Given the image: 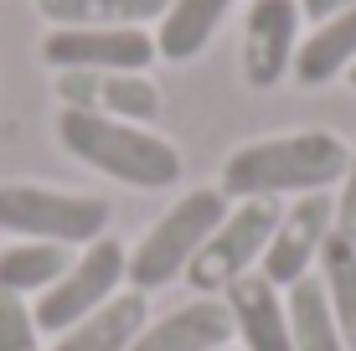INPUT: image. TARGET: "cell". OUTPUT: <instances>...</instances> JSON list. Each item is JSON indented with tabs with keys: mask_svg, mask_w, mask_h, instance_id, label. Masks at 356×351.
<instances>
[{
	"mask_svg": "<svg viewBox=\"0 0 356 351\" xmlns=\"http://www.w3.org/2000/svg\"><path fill=\"white\" fill-rule=\"evenodd\" d=\"M351 161V145L330 129H294V135L248 140L222 161V191L227 202H274L284 191H325L336 186Z\"/></svg>",
	"mask_w": 356,
	"mask_h": 351,
	"instance_id": "obj_1",
	"label": "cell"
},
{
	"mask_svg": "<svg viewBox=\"0 0 356 351\" xmlns=\"http://www.w3.org/2000/svg\"><path fill=\"white\" fill-rule=\"evenodd\" d=\"M57 145H63L72 161H83L88 171L119 181V186H134V191H165L186 171L181 150L165 135H155L150 124L108 119V114L63 108L57 114Z\"/></svg>",
	"mask_w": 356,
	"mask_h": 351,
	"instance_id": "obj_2",
	"label": "cell"
},
{
	"mask_svg": "<svg viewBox=\"0 0 356 351\" xmlns=\"http://www.w3.org/2000/svg\"><path fill=\"white\" fill-rule=\"evenodd\" d=\"M108 217H114V207L93 191L42 186V181H6L0 186V233L16 238L88 248L108 233Z\"/></svg>",
	"mask_w": 356,
	"mask_h": 351,
	"instance_id": "obj_3",
	"label": "cell"
},
{
	"mask_svg": "<svg viewBox=\"0 0 356 351\" xmlns=\"http://www.w3.org/2000/svg\"><path fill=\"white\" fill-rule=\"evenodd\" d=\"M222 212H227V197L217 186L186 191V197H181L165 217H155V227L129 248V284L140 289V295L176 284L181 274L191 269V259L202 253V243L217 233Z\"/></svg>",
	"mask_w": 356,
	"mask_h": 351,
	"instance_id": "obj_4",
	"label": "cell"
},
{
	"mask_svg": "<svg viewBox=\"0 0 356 351\" xmlns=\"http://www.w3.org/2000/svg\"><path fill=\"white\" fill-rule=\"evenodd\" d=\"M274 227H279L274 202H227L217 233L202 243V253L191 259V269L181 274V279L191 284V295H207V300L227 295L243 274H253V263L264 259Z\"/></svg>",
	"mask_w": 356,
	"mask_h": 351,
	"instance_id": "obj_5",
	"label": "cell"
},
{
	"mask_svg": "<svg viewBox=\"0 0 356 351\" xmlns=\"http://www.w3.org/2000/svg\"><path fill=\"white\" fill-rule=\"evenodd\" d=\"M124 279H129V248L104 233L98 243H88L78 259L67 263V274L52 289L36 295L31 316H36V325H42V336H63L67 325H78L83 316H93L98 305H108V300L119 295Z\"/></svg>",
	"mask_w": 356,
	"mask_h": 351,
	"instance_id": "obj_6",
	"label": "cell"
},
{
	"mask_svg": "<svg viewBox=\"0 0 356 351\" xmlns=\"http://www.w3.org/2000/svg\"><path fill=\"white\" fill-rule=\"evenodd\" d=\"M42 63L57 72H145L155 63V36L145 26H52L42 36Z\"/></svg>",
	"mask_w": 356,
	"mask_h": 351,
	"instance_id": "obj_7",
	"label": "cell"
},
{
	"mask_svg": "<svg viewBox=\"0 0 356 351\" xmlns=\"http://www.w3.org/2000/svg\"><path fill=\"white\" fill-rule=\"evenodd\" d=\"M330 233H336V202L325 191H305L289 212H279V227H274V238H268V248L259 259V274L274 289L310 279V263L321 259Z\"/></svg>",
	"mask_w": 356,
	"mask_h": 351,
	"instance_id": "obj_8",
	"label": "cell"
},
{
	"mask_svg": "<svg viewBox=\"0 0 356 351\" xmlns=\"http://www.w3.org/2000/svg\"><path fill=\"white\" fill-rule=\"evenodd\" d=\"M300 0H253L243 16V83L279 88L300 52Z\"/></svg>",
	"mask_w": 356,
	"mask_h": 351,
	"instance_id": "obj_9",
	"label": "cell"
},
{
	"mask_svg": "<svg viewBox=\"0 0 356 351\" xmlns=\"http://www.w3.org/2000/svg\"><path fill=\"white\" fill-rule=\"evenodd\" d=\"M57 99L78 114H108L124 124H155L161 119V88L145 72H57Z\"/></svg>",
	"mask_w": 356,
	"mask_h": 351,
	"instance_id": "obj_10",
	"label": "cell"
},
{
	"mask_svg": "<svg viewBox=\"0 0 356 351\" xmlns=\"http://www.w3.org/2000/svg\"><path fill=\"white\" fill-rule=\"evenodd\" d=\"M232 341V316L222 300L196 295L191 305L165 310L161 320H145L129 351H222Z\"/></svg>",
	"mask_w": 356,
	"mask_h": 351,
	"instance_id": "obj_11",
	"label": "cell"
},
{
	"mask_svg": "<svg viewBox=\"0 0 356 351\" xmlns=\"http://www.w3.org/2000/svg\"><path fill=\"white\" fill-rule=\"evenodd\" d=\"M232 331H238L243 351H294L289 346V316H284V300L279 289L264 279V274H243L238 284L222 295Z\"/></svg>",
	"mask_w": 356,
	"mask_h": 351,
	"instance_id": "obj_12",
	"label": "cell"
},
{
	"mask_svg": "<svg viewBox=\"0 0 356 351\" xmlns=\"http://www.w3.org/2000/svg\"><path fill=\"white\" fill-rule=\"evenodd\" d=\"M150 320V305H145L140 289H119L108 305H98L93 316H83L78 325H67L52 341V351H129L134 336Z\"/></svg>",
	"mask_w": 356,
	"mask_h": 351,
	"instance_id": "obj_13",
	"label": "cell"
},
{
	"mask_svg": "<svg viewBox=\"0 0 356 351\" xmlns=\"http://www.w3.org/2000/svg\"><path fill=\"white\" fill-rule=\"evenodd\" d=\"M356 63V10L315 21L310 36H300V52H294V83L300 88H321L330 78H346V67Z\"/></svg>",
	"mask_w": 356,
	"mask_h": 351,
	"instance_id": "obj_14",
	"label": "cell"
},
{
	"mask_svg": "<svg viewBox=\"0 0 356 351\" xmlns=\"http://www.w3.org/2000/svg\"><path fill=\"white\" fill-rule=\"evenodd\" d=\"M227 10H232V0H170L161 10V26H155V57H165V63L202 57Z\"/></svg>",
	"mask_w": 356,
	"mask_h": 351,
	"instance_id": "obj_15",
	"label": "cell"
},
{
	"mask_svg": "<svg viewBox=\"0 0 356 351\" xmlns=\"http://www.w3.org/2000/svg\"><path fill=\"white\" fill-rule=\"evenodd\" d=\"M72 248L63 243H36V238H16L10 248H0V295H42L67 274Z\"/></svg>",
	"mask_w": 356,
	"mask_h": 351,
	"instance_id": "obj_16",
	"label": "cell"
},
{
	"mask_svg": "<svg viewBox=\"0 0 356 351\" xmlns=\"http://www.w3.org/2000/svg\"><path fill=\"white\" fill-rule=\"evenodd\" d=\"M284 316H289V346L294 351H346L341 325L330 316V300H325V289H321L315 274L300 279V284H289Z\"/></svg>",
	"mask_w": 356,
	"mask_h": 351,
	"instance_id": "obj_17",
	"label": "cell"
},
{
	"mask_svg": "<svg viewBox=\"0 0 356 351\" xmlns=\"http://www.w3.org/2000/svg\"><path fill=\"white\" fill-rule=\"evenodd\" d=\"M170 0H36L52 26H145L161 21Z\"/></svg>",
	"mask_w": 356,
	"mask_h": 351,
	"instance_id": "obj_18",
	"label": "cell"
},
{
	"mask_svg": "<svg viewBox=\"0 0 356 351\" xmlns=\"http://www.w3.org/2000/svg\"><path fill=\"white\" fill-rule=\"evenodd\" d=\"M321 289L330 300V316H336L341 325V341H346V351L356 346V238H341L330 233L325 248H321Z\"/></svg>",
	"mask_w": 356,
	"mask_h": 351,
	"instance_id": "obj_19",
	"label": "cell"
},
{
	"mask_svg": "<svg viewBox=\"0 0 356 351\" xmlns=\"http://www.w3.org/2000/svg\"><path fill=\"white\" fill-rule=\"evenodd\" d=\"M0 351H47L42 346V325L31 316V300L0 295Z\"/></svg>",
	"mask_w": 356,
	"mask_h": 351,
	"instance_id": "obj_20",
	"label": "cell"
},
{
	"mask_svg": "<svg viewBox=\"0 0 356 351\" xmlns=\"http://www.w3.org/2000/svg\"><path fill=\"white\" fill-rule=\"evenodd\" d=\"M336 233L341 238H356V145H351V161H346V171H341L336 181Z\"/></svg>",
	"mask_w": 356,
	"mask_h": 351,
	"instance_id": "obj_21",
	"label": "cell"
},
{
	"mask_svg": "<svg viewBox=\"0 0 356 351\" xmlns=\"http://www.w3.org/2000/svg\"><path fill=\"white\" fill-rule=\"evenodd\" d=\"M341 10H356V0H300V16H310V21L341 16Z\"/></svg>",
	"mask_w": 356,
	"mask_h": 351,
	"instance_id": "obj_22",
	"label": "cell"
},
{
	"mask_svg": "<svg viewBox=\"0 0 356 351\" xmlns=\"http://www.w3.org/2000/svg\"><path fill=\"white\" fill-rule=\"evenodd\" d=\"M346 83H351V88H356V63H351V67H346Z\"/></svg>",
	"mask_w": 356,
	"mask_h": 351,
	"instance_id": "obj_23",
	"label": "cell"
}]
</instances>
